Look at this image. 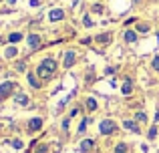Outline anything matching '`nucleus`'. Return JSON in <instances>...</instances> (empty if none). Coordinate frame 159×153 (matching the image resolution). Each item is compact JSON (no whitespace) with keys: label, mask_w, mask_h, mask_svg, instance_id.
Instances as JSON below:
<instances>
[{"label":"nucleus","mask_w":159,"mask_h":153,"mask_svg":"<svg viewBox=\"0 0 159 153\" xmlns=\"http://www.w3.org/2000/svg\"><path fill=\"white\" fill-rule=\"evenodd\" d=\"M85 26H93V20H91L89 16H85Z\"/></svg>","instance_id":"nucleus-29"},{"label":"nucleus","mask_w":159,"mask_h":153,"mask_svg":"<svg viewBox=\"0 0 159 153\" xmlns=\"http://www.w3.org/2000/svg\"><path fill=\"white\" fill-rule=\"evenodd\" d=\"M10 145L14 147V149H22V141H20V139H14V141H10Z\"/></svg>","instance_id":"nucleus-21"},{"label":"nucleus","mask_w":159,"mask_h":153,"mask_svg":"<svg viewBox=\"0 0 159 153\" xmlns=\"http://www.w3.org/2000/svg\"><path fill=\"white\" fill-rule=\"evenodd\" d=\"M65 18V10H61V8H54V10L48 12V20L51 22H58V20Z\"/></svg>","instance_id":"nucleus-6"},{"label":"nucleus","mask_w":159,"mask_h":153,"mask_svg":"<svg viewBox=\"0 0 159 153\" xmlns=\"http://www.w3.org/2000/svg\"><path fill=\"white\" fill-rule=\"evenodd\" d=\"M14 99H16V103H18V105H28V95H24V93H18Z\"/></svg>","instance_id":"nucleus-15"},{"label":"nucleus","mask_w":159,"mask_h":153,"mask_svg":"<svg viewBox=\"0 0 159 153\" xmlns=\"http://www.w3.org/2000/svg\"><path fill=\"white\" fill-rule=\"evenodd\" d=\"M28 85L32 87V89H40V87H43V83L39 81V75H32V73H28Z\"/></svg>","instance_id":"nucleus-8"},{"label":"nucleus","mask_w":159,"mask_h":153,"mask_svg":"<svg viewBox=\"0 0 159 153\" xmlns=\"http://www.w3.org/2000/svg\"><path fill=\"white\" fill-rule=\"evenodd\" d=\"M115 153H129V145L123 143V141L117 143V145H115Z\"/></svg>","instance_id":"nucleus-14"},{"label":"nucleus","mask_w":159,"mask_h":153,"mask_svg":"<svg viewBox=\"0 0 159 153\" xmlns=\"http://www.w3.org/2000/svg\"><path fill=\"white\" fill-rule=\"evenodd\" d=\"M87 125H89V119L85 117L81 123H79V135H81V133H85V131H87Z\"/></svg>","instance_id":"nucleus-19"},{"label":"nucleus","mask_w":159,"mask_h":153,"mask_svg":"<svg viewBox=\"0 0 159 153\" xmlns=\"http://www.w3.org/2000/svg\"><path fill=\"white\" fill-rule=\"evenodd\" d=\"M123 127L125 129H129V131H133V133H139V125H137V121H129V119H125L123 121Z\"/></svg>","instance_id":"nucleus-9"},{"label":"nucleus","mask_w":159,"mask_h":153,"mask_svg":"<svg viewBox=\"0 0 159 153\" xmlns=\"http://www.w3.org/2000/svg\"><path fill=\"white\" fill-rule=\"evenodd\" d=\"M95 143H93V139H85V141H81V153H87V151H91V147H93Z\"/></svg>","instance_id":"nucleus-11"},{"label":"nucleus","mask_w":159,"mask_h":153,"mask_svg":"<svg viewBox=\"0 0 159 153\" xmlns=\"http://www.w3.org/2000/svg\"><path fill=\"white\" fill-rule=\"evenodd\" d=\"M85 107H87V111H97V99L89 97V99L85 101Z\"/></svg>","instance_id":"nucleus-12"},{"label":"nucleus","mask_w":159,"mask_h":153,"mask_svg":"<svg viewBox=\"0 0 159 153\" xmlns=\"http://www.w3.org/2000/svg\"><path fill=\"white\" fill-rule=\"evenodd\" d=\"M95 40H97V43H109V40H111V34H109V32H105V34H99Z\"/></svg>","instance_id":"nucleus-20"},{"label":"nucleus","mask_w":159,"mask_h":153,"mask_svg":"<svg viewBox=\"0 0 159 153\" xmlns=\"http://www.w3.org/2000/svg\"><path fill=\"white\" fill-rule=\"evenodd\" d=\"M157 135V127H151V129H149V139H153Z\"/></svg>","instance_id":"nucleus-26"},{"label":"nucleus","mask_w":159,"mask_h":153,"mask_svg":"<svg viewBox=\"0 0 159 153\" xmlns=\"http://www.w3.org/2000/svg\"><path fill=\"white\" fill-rule=\"evenodd\" d=\"M16 55H18V48L16 47H8L6 51H4V56H6V59H14Z\"/></svg>","instance_id":"nucleus-13"},{"label":"nucleus","mask_w":159,"mask_h":153,"mask_svg":"<svg viewBox=\"0 0 159 153\" xmlns=\"http://www.w3.org/2000/svg\"><path fill=\"white\" fill-rule=\"evenodd\" d=\"M43 4V0H30V6H40Z\"/></svg>","instance_id":"nucleus-28"},{"label":"nucleus","mask_w":159,"mask_h":153,"mask_svg":"<svg viewBox=\"0 0 159 153\" xmlns=\"http://www.w3.org/2000/svg\"><path fill=\"white\" fill-rule=\"evenodd\" d=\"M43 129V119L40 117H34L30 119V123H28V133H36V131Z\"/></svg>","instance_id":"nucleus-5"},{"label":"nucleus","mask_w":159,"mask_h":153,"mask_svg":"<svg viewBox=\"0 0 159 153\" xmlns=\"http://www.w3.org/2000/svg\"><path fill=\"white\" fill-rule=\"evenodd\" d=\"M99 131H101V135H111L117 131V123L113 121V119H105V121H101V125H99Z\"/></svg>","instance_id":"nucleus-2"},{"label":"nucleus","mask_w":159,"mask_h":153,"mask_svg":"<svg viewBox=\"0 0 159 153\" xmlns=\"http://www.w3.org/2000/svg\"><path fill=\"white\" fill-rule=\"evenodd\" d=\"M12 91H14V83L12 81H4L2 85H0V101H4L6 97H10Z\"/></svg>","instance_id":"nucleus-3"},{"label":"nucleus","mask_w":159,"mask_h":153,"mask_svg":"<svg viewBox=\"0 0 159 153\" xmlns=\"http://www.w3.org/2000/svg\"><path fill=\"white\" fill-rule=\"evenodd\" d=\"M16 71L24 73V71H26V65H24V63H18V65H16Z\"/></svg>","instance_id":"nucleus-25"},{"label":"nucleus","mask_w":159,"mask_h":153,"mask_svg":"<svg viewBox=\"0 0 159 153\" xmlns=\"http://www.w3.org/2000/svg\"><path fill=\"white\" fill-rule=\"evenodd\" d=\"M131 91H133V85H131V81H127L123 87H121V93H123V95H131Z\"/></svg>","instance_id":"nucleus-18"},{"label":"nucleus","mask_w":159,"mask_h":153,"mask_svg":"<svg viewBox=\"0 0 159 153\" xmlns=\"http://www.w3.org/2000/svg\"><path fill=\"white\" fill-rule=\"evenodd\" d=\"M123 38H125V43H135L137 40V32L135 30H125Z\"/></svg>","instance_id":"nucleus-10"},{"label":"nucleus","mask_w":159,"mask_h":153,"mask_svg":"<svg viewBox=\"0 0 159 153\" xmlns=\"http://www.w3.org/2000/svg\"><path fill=\"white\" fill-rule=\"evenodd\" d=\"M75 63H77V52H75V51H66L65 56H62V65H65V69H70Z\"/></svg>","instance_id":"nucleus-4"},{"label":"nucleus","mask_w":159,"mask_h":153,"mask_svg":"<svg viewBox=\"0 0 159 153\" xmlns=\"http://www.w3.org/2000/svg\"><path fill=\"white\" fill-rule=\"evenodd\" d=\"M151 67L155 69V71H159V55H157V56H153V61H151Z\"/></svg>","instance_id":"nucleus-23"},{"label":"nucleus","mask_w":159,"mask_h":153,"mask_svg":"<svg viewBox=\"0 0 159 153\" xmlns=\"http://www.w3.org/2000/svg\"><path fill=\"white\" fill-rule=\"evenodd\" d=\"M47 151H48V145H47V143H43V145L36 147V153H47Z\"/></svg>","instance_id":"nucleus-22"},{"label":"nucleus","mask_w":159,"mask_h":153,"mask_svg":"<svg viewBox=\"0 0 159 153\" xmlns=\"http://www.w3.org/2000/svg\"><path fill=\"white\" fill-rule=\"evenodd\" d=\"M93 12H99V14H101V12H103V6H101V4H95V6H93Z\"/></svg>","instance_id":"nucleus-27"},{"label":"nucleus","mask_w":159,"mask_h":153,"mask_svg":"<svg viewBox=\"0 0 159 153\" xmlns=\"http://www.w3.org/2000/svg\"><path fill=\"white\" fill-rule=\"evenodd\" d=\"M26 43H28V47H30L32 51H36V48H40V36L39 34H30L26 38Z\"/></svg>","instance_id":"nucleus-7"},{"label":"nucleus","mask_w":159,"mask_h":153,"mask_svg":"<svg viewBox=\"0 0 159 153\" xmlns=\"http://www.w3.org/2000/svg\"><path fill=\"white\" fill-rule=\"evenodd\" d=\"M135 121L147 123V113H143V111H137V113H135Z\"/></svg>","instance_id":"nucleus-17"},{"label":"nucleus","mask_w":159,"mask_h":153,"mask_svg":"<svg viewBox=\"0 0 159 153\" xmlns=\"http://www.w3.org/2000/svg\"><path fill=\"white\" fill-rule=\"evenodd\" d=\"M22 40V32H12L8 34V43H20Z\"/></svg>","instance_id":"nucleus-16"},{"label":"nucleus","mask_w":159,"mask_h":153,"mask_svg":"<svg viewBox=\"0 0 159 153\" xmlns=\"http://www.w3.org/2000/svg\"><path fill=\"white\" fill-rule=\"evenodd\" d=\"M155 123H159V111L155 113Z\"/></svg>","instance_id":"nucleus-30"},{"label":"nucleus","mask_w":159,"mask_h":153,"mask_svg":"<svg viewBox=\"0 0 159 153\" xmlns=\"http://www.w3.org/2000/svg\"><path fill=\"white\" fill-rule=\"evenodd\" d=\"M137 30H139V32H147L149 30V24H137Z\"/></svg>","instance_id":"nucleus-24"},{"label":"nucleus","mask_w":159,"mask_h":153,"mask_svg":"<svg viewBox=\"0 0 159 153\" xmlns=\"http://www.w3.org/2000/svg\"><path fill=\"white\" fill-rule=\"evenodd\" d=\"M54 71H57V61L44 59L43 63L39 65V69H36V75H39V79H51L54 75Z\"/></svg>","instance_id":"nucleus-1"}]
</instances>
